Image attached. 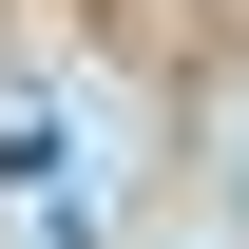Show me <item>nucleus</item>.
I'll use <instances>...</instances> for the list:
<instances>
[{
  "mask_svg": "<svg viewBox=\"0 0 249 249\" xmlns=\"http://www.w3.org/2000/svg\"><path fill=\"white\" fill-rule=\"evenodd\" d=\"M0 192H38V211H77V192H96V154H77L58 96H19V115H0Z\"/></svg>",
  "mask_w": 249,
  "mask_h": 249,
  "instance_id": "nucleus-1",
  "label": "nucleus"
}]
</instances>
